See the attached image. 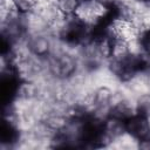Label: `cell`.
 Returning <instances> with one entry per match:
<instances>
[{"mask_svg": "<svg viewBox=\"0 0 150 150\" xmlns=\"http://www.w3.org/2000/svg\"><path fill=\"white\" fill-rule=\"evenodd\" d=\"M15 9L21 15H27L33 13L39 6L40 0H12Z\"/></svg>", "mask_w": 150, "mask_h": 150, "instance_id": "277c9868", "label": "cell"}, {"mask_svg": "<svg viewBox=\"0 0 150 150\" xmlns=\"http://www.w3.org/2000/svg\"><path fill=\"white\" fill-rule=\"evenodd\" d=\"M80 1L81 0H54L53 2L63 16H71L75 14Z\"/></svg>", "mask_w": 150, "mask_h": 150, "instance_id": "3957f363", "label": "cell"}, {"mask_svg": "<svg viewBox=\"0 0 150 150\" xmlns=\"http://www.w3.org/2000/svg\"><path fill=\"white\" fill-rule=\"evenodd\" d=\"M137 42H138V46H139V49L146 54L150 55V28H146V29H143L141 33H139V36L137 39Z\"/></svg>", "mask_w": 150, "mask_h": 150, "instance_id": "5b68a950", "label": "cell"}, {"mask_svg": "<svg viewBox=\"0 0 150 150\" xmlns=\"http://www.w3.org/2000/svg\"><path fill=\"white\" fill-rule=\"evenodd\" d=\"M125 134L134 138L137 143L150 138V118L134 114L124 122Z\"/></svg>", "mask_w": 150, "mask_h": 150, "instance_id": "6da1fadb", "label": "cell"}, {"mask_svg": "<svg viewBox=\"0 0 150 150\" xmlns=\"http://www.w3.org/2000/svg\"><path fill=\"white\" fill-rule=\"evenodd\" d=\"M135 112L150 118V91L141 93L134 97Z\"/></svg>", "mask_w": 150, "mask_h": 150, "instance_id": "7a4b0ae2", "label": "cell"}]
</instances>
